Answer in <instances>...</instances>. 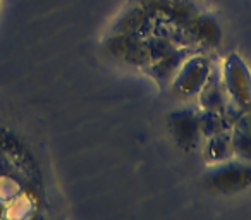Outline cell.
<instances>
[{
	"label": "cell",
	"instance_id": "1",
	"mask_svg": "<svg viewBox=\"0 0 251 220\" xmlns=\"http://www.w3.org/2000/svg\"><path fill=\"white\" fill-rule=\"evenodd\" d=\"M196 49H205V47H215L220 43L222 38V29H220L217 19L208 12H200L191 21L188 28Z\"/></svg>",
	"mask_w": 251,
	"mask_h": 220
},
{
	"label": "cell",
	"instance_id": "2",
	"mask_svg": "<svg viewBox=\"0 0 251 220\" xmlns=\"http://www.w3.org/2000/svg\"><path fill=\"white\" fill-rule=\"evenodd\" d=\"M210 74L208 60L205 57H193L186 64L181 66V73H179L177 86H182V90L195 93L203 86Z\"/></svg>",
	"mask_w": 251,
	"mask_h": 220
}]
</instances>
